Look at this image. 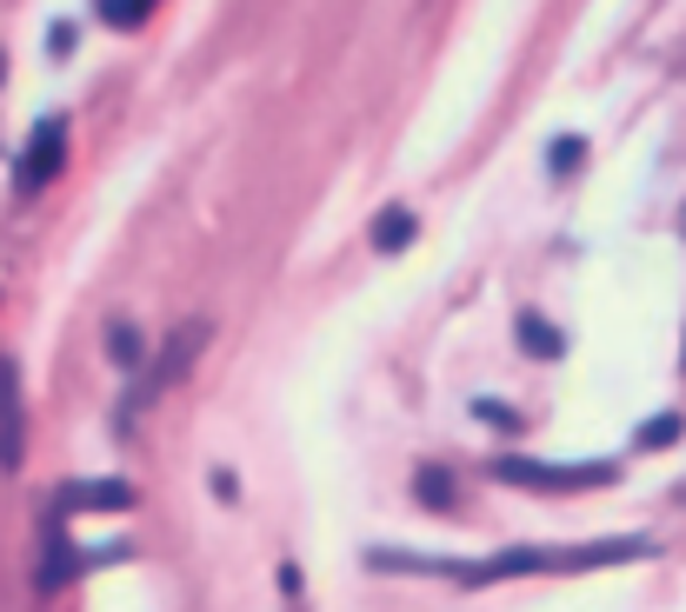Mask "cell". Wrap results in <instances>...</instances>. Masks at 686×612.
Wrapping results in <instances>:
<instances>
[{"instance_id":"obj_4","label":"cell","mask_w":686,"mask_h":612,"mask_svg":"<svg viewBox=\"0 0 686 612\" xmlns=\"http://www.w3.org/2000/svg\"><path fill=\"white\" fill-rule=\"evenodd\" d=\"M67 520H80V513H127L133 506V486L127 480H73V486H60V500H53Z\"/></svg>"},{"instance_id":"obj_6","label":"cell","mask_w":686,"mask_h":612,"mask_svg":"<svg viewBox=\"0 0 686 612\" xmlns=\"http://www.w3.org/2000/svg\"><path fill=\"white\" fill-rule=\"evenodd\" d=\"M374 247H380V253H400V247H414V213H407V207H387V213L374 220Z\"/></svg>"},{"instance_id":"obj_5","label":"cell","mask_w":686,"mask_h":612,"mask_svg":"<svg viewBox=\"0 0 686 612\" xmlns=\"http://www.w3.org/2000/svg\"><path fill=\"white\" fill-rule=\"evenodd\" d=\"M514 340H520V353H534V360H554L567 340H560V327H547L540 313H520L514 320Z\"/></svg>"},{"instance_id":"obj_9","label":"cell","mask_w":686,"mask_h":612,"mask_svg":"<svg viewBox=\"0 0 686 612\" xmlns=\"http://www.w3.org/2000/svg\"><path fill=\"white\" fill-rule=\"evenodd\" d=\"M107 353H113V360L133 373V367H140V333H133L127 320H113V327H107Z\"/></svg>"},{"instance_id":"obj_11","label":"cell","mask_w":686,"mask_h":612,"mask_svg":"<svg viewBox=\"0 0 686 612\" xmlns=\"http://www.w3.org/2000/svg\"><path fill=\"white\" fill-rule=\"evenodd\" d=\"M414 500H420V506H454V500H460V493H454V473H434V466H427L420 486H414Z\"/></svg>"},{"instance_id":"obj_8","label":"cell","mask_w":686,"mask_h":612,"mask_svg":"<svg viewBox=\"0 0 686 612\" xmlns=\"http://www.w3.org/2000/svg\"><path fill=\"white\" fill-rule=\"evenodd\" d=\"M67 573H73V553H67V533H53L47 540V566H40V593L67 586Z\"/></svg>"},{"instance_id":"obj_2","label":"cell","mask_w":686,"mask_h":612,"mask_svg":"<svg viewBox=\"0 0 686 612\" xmlns=\"http://www.w3.org/2000/svg\"><path fill=\"white\" fill-rule=\"evenodd\" d=\"M200 347H207V320H187V327H180V333H173V340L160 347V360L147 367V380H140V387L127 393V407H120V420H133V413H140V407H147V400L160 393V387H173V380H187V367L200 360Z\"/></svg>"},{"instance_id":"obj_13","label":"cell","mask_w":686,"mask_h":612,"mask_svg":"<svg viewBox=\"0 0 686 612\" xmlns=\"http://www.w3.org/2000/svg\"><path fill=\"white\" fill-rule=\"evenodd\" d=\"M580 153H587V147H580L574 133H560V140H554V153H547V167H554V180H567V173L580 167Z\"/></svg>"},{"instance_id":"obj_14","label":"cell","mask_w":686,"mask_h":612,"mask_svg":"<svg viewBox=\"0 0 686 612\" xmlns=\"http://www.w3.org/2000/svg\"><path fill=\"white\" fill-rule=\"evenodd\" d=\"M0 73H7V53H0Z\"/></svg>"},{"instance_id":"obj_1","label":"cell","mask_w":686,"mask_h":612,"mask_svg":"<svg viewBox=\"0 0 686 612\" xmlns=\"http://www.w3.org/2000/svg\"><path fill=\"white\" fill-rule=\"evenodd\" d=\"M494 480H507V486H520V493H580V486H614L620 466H614V460L560 466V460H520V453H507V460H494Z\"/></svg>"},{"instance_id":"obj_3","label":"cell","mask_w":686,"mask_h":612,"mask_svg":"<svg viewBox=\"0 0 686 612\" xmlns=\"http://www.w3.org/2000/svg\"><path fill=\"white\" fill-rule=\"evenodd\" d=\"M60 167H67V120H60V113H47V120H33V133H27V147H20L13 187H20V193H40Z\"/></svg>"},{"instance_id":"obj_7","label":"cell","mask_w":686,"mask_h":612,"mask_svg":"<svg viewBox=\"0 0 686 612\" xmlns=\"http://www.w3.org/2000/svg\"><path fill=\"white\" fill-rule=\"evenodd\" d=\"M680 433H686V420H680V413H654V420H647V427L634 433V447H640V453H660V447H674Z\"/></svg>"},{"instance_id":"obj_12","label":"cell","mask_w":686,"mask_h":612,"mask_svg":"<svg viewBox=\"0 0 686 612\" xmlns=\"http://www.w3.org/2000/svg\"><path fill=\"white\" fill-rule=\"evenodd\" d=\"M153 13V0H100V20L107 27H140Z\"/></svg>"},{"instance_id":"obj_10","label":"cell","mask_w":686,"mask_h":612,"mask_svg":"<svg viewBox=\"0 0 686 612\" xmlns=\"http://www.w3.org/2000/svg\"><path fill=\"white\" fill-rule=\"evenodd\" d=\"M474 420H480V427H494V433H520V413H514L507 400H487V393L474 400Z\"/></svg>"}]
</instances>
